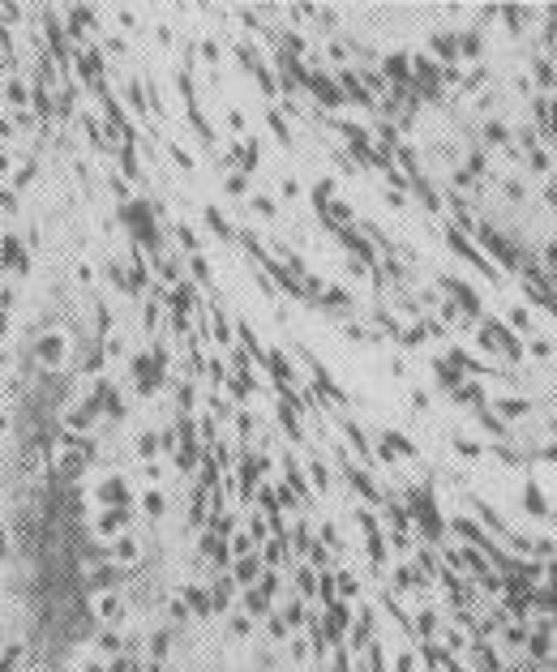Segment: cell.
Listing matches in <instances>:
<instances>
[{"label":"cell","instance_id":"6da1fadb","mask_svg":"<svg viewBox=\"0 0 557 672\" xmlns=\"http://www.w3.org/2000/svg\"><path fill=\"white\" fill-rule=\"evenodd\" d=\"M476 236L484 240V249H489L501 266H506V270H519V266H523V249H519V244H510L501 232H493L489 223H476Z\"/></svg>","mask_w":557,"mask_h":672},{"label":"cell","instance_id":"7a4b0ae2","mask_svg":"<svg viewBox=\"0 0 557 672\" xmlns=\"http://www.w3.org/2000/svg\"><path fill=\"white\" fill-rule=\"evenodd\" d=\"M446 287H451V292L459 296V304H463L467 313H480V300L472 296V287H467V283H459V278H446Z\"/></svg>","mask_w":557,"mask_h":672},{"label":"cell","instance_id":"3957f363","mask_svg":"<svg viewBox=\"0 0 557 672\" xmlns=\"http://www.w3.org/2000/svg\"><path fill=\"white\" fill-rule=\"evenodd\" d=\"M536 82H540L544 90H553V86H557V69H553L549 61H536Z\"/></svg>","mask_w":557,"mask_h":672},{"label":"cell","instance_id":"277c9868","mask_svg":"<svg viewBox=\"0 0 557 672\" xmlns=\"http://www.w3.org/2000/svg\"><path fill=\"white\" fill-rule=\"evenodd\" d=\"M523 501H527V510H532V514H549V506H544V497H540V488H536V484H527V497H523Z\"/></svg>","mask_w":557,"mask_h":672},{"label":"cell","instance_id":"5b68a950","mask_svg":"<svg viewBox=\"0 0 557 672\" xmlns=\"http://www.w3.org/2000/svg\"><path fill=\"white\" fill-rule=\"evenodd\" d=\"M459 403H476V407H484V390H480V385H463V390H459Z\"/></svg>","mask_w":557,"mask_h":672},{"label":"cell","instance_id":"8992f818","mask_svg":"<svg viewBox=\"0 0 557 672\" xmlns=\"http://www.w3.org/2000/svg\"><path fill=\"white\" fill-rule=\"evenodd\" d=\"M501 411H506V416H527L532 403H527V399H506V403H501Z\"/></svg>","mask_w":557,"mask_h":672},{"label":"cell","instance_id":"52a82bcc","mask_svg":"<svg viewBox=\"0 0 557 672\" xmlns=\"http://www.w3.org/2000/svg\"><path fill=\"white\" fill-rule=\"evenodd\" d=\"M433 47L446 56V61H451V56H459V51H455V39H446V35H437V39H433Z\"/></svg>","mask_w":557,"mask_h":672},{"label":"cell","instance_id":"ba28073f","mask_svg":"<svg viewBox=\"0 0 557 672\" xmlns=\"http://www.w3.org/2000/svg\"><path fill=\"white\" fill-rule=\"evenodd\" d=\"M480 420H484V428H493V433H497V437H506V433H510V428H506V424H501V420H497V416H489V411H484V416H480Z\"/></svg>","mask_w":557,"mask_h":672},{"label":"cell","instance_id":"9c48e42d","mask_svg":"<svg viewBox=\"0 0 557 672\" xmlns=\"http://www.w3.org/2000/svg\"><path fill=\"white\" fill-rule=\"evenodd\" d=\"M437 377H441V381H459V368H455V364H437Z\"/></svg>","mask_w":557,"mask_h":672},{"label":"cell","instance_id":"30bf717a","mask_svg":"<svg viewBox=\"0 0 557 672\" xmlns=\"http://www.w3.org/2000/svg\"><path fill=\"white\" fill-rule=\"evenodd\" d=\"M463 56H480V39H476V35L463 39Z\"/></svg>","mask_w":557,"mask_h":672},{"label":"cell","instance_id":"8fae6325","mask_svg":"<svg viewBox=\"0 0 557 672\" xmlns=\"http://www.w3.org/2000/svg\"><path fill=\"white\" fill-rule=\"evenodd\" d=\"M510 317H515V325H519V330H532V317H527V313H523V309H515V313H510Z\"/></svg>","mask_w":557,"mask_h":672},{"label":"cell","instance_id":"7c38bea8","mask_svg":"<svg viewBox=\"0 0 557 672\" xmlns=\"http://www.w3.org/2000/svg\"><path fill=\"white\" fill-rule=\"evenodd\" d=\"M553 351H557V347H553V343H544V339H540V343H532V356H553Z\"/></svg>","mask_w":557,"mask_h":672},{"label":"cell","instance_id":"4fadbf2b","mask_svg":"<svg viewBox=\"0 0 557 672\" xmlns=\"http://www.w3.org/2000/svg\"><path fill=\"white\" fill-rule=\"evenodd\" d=\"M532 167H536V172H549V158L540 150H532Z\"/></svg>","mask_w":557,"mask_h":672},{"label":"cell","instance_id":"5bb4252c","mask_svg":"<svg viewBox=\"0 0 557 672\" xmlns=\"http://www.w3.org/2000/svg\"><path fill=\"white\" fill-rule=\"evenodd\" d=\"M544 261H549V270L557 274V244H549V249H544Z\"/></svg>","mask_w":557,"mask_h":672},{"label":"cell","instance_id":"9a60e30c","mask_svg":"<svg viewBox=\"0 0 557 672\" xmlns=\"http://www.w3.org/2000/svg\"><path fill=\"white\" fill-rule=\"evenodd\" d=\"M544 459H549V463H557V445H544Z\"/></svg>","mask_w":557,"mask_h":672}]
</instances>
